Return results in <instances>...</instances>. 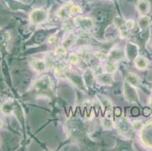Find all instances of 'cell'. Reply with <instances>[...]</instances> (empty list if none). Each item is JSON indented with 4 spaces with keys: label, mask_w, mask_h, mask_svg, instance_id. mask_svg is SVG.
I'll use <instances>...</instances> for the list:
<instances>
[{
    "label": "cell",
    "mask_w": 152,
    "mask_h": 151,
    "mask_svg": "<svg viewBox=\"0 0 152 151\" xmlns=\"http://www.w3.org/2000/svg\"><path fill=\"white\" fill-rule=\"evenodd\" d=\"M140 139L144 146L152 148V123L145 125L141 128Z\"/></svg>",
    "instance_id": "1"
},
{
    "label": "cell",
    "mask_w": 152,
    "mask_h": 151,
    "mask_svg": "<svg viewBox=\"0 0 152 151\" xmlns=\"http://www.w3.org/2000/svg\"><path fill=\"white\" fill-rule=\"evenodd\" d=\"M47 12L43 8H36L29 14V19L32 23L36 25L41 24L47 20Z\"/></svg>",
    "instance_id": "2"
},
{
    "label": "cell",
    "mask_w": 152,
    "mask_h": 151,
    "mask_svg": "<svg viewBox=\"0 0 152 151\" xmlns=\"http://www.w3.org/2000/svg\"><path fill=\"white\" fill-rule=\"evenodd\" d=\"M124 95L126 100L129 103H138L139 95L135 87L129 85L126 81L124 83Z\"/></svg>",
    "instance_id": "3"
},
{
    "label": "cell",
    "mask_w": 152,
    "mask_h": 151,
    "mask_svg": "<svg viewBox=\"0 0 152 151\" xmlns=\"http://www.w3.org/2000/svg\"><path fill=\"white\" fill-rule=\"evenodd\" d=\"M74 23L76 26L83 30H89L94 26L93 19L88 17L77 16L74 19Z\"/></svg>",
    "instance_id": "4"
},
{
    "label": "cell",
    "mask_w": 152,
    "mask_h": 151,
    "mask_svg": "<svg viewBox=\"0 0 152 151\" xmlns=\"http://www.w3.org/2000/svg\"><path fill=\"white\" fill-rule=\"evenodd\" d=\"M51 85H52V81L50 78L48 77H44L36 81L34 88L41 94H45V92L49 91V90L51 89Z\"/></svg>",
    "instance_id": "5"
},
{
    "label": "cell",
    "mask_w": 152,
    "mask_h": 151,
    "mask_svg": "<svg viewBox=\"0 0 152 151\" xmlns=\"http://www.w3.org/2000/svg\"><path fill=\"white\" fill-rule=\"evenodd\" d=\"M125 55L129 61H134L139 56V47L137 45L129 42L126 47Z\"/></svg>",
    "instance_id": "6"
},
{
    "label": "cell",
    "mask_w": 152,
    "mask_h": 151,
    "mask_svg": "<svg viewBox=\"0 0 152 151\" xmlns=\"http://www.w3.org/2000/svg\"><path fill=\"white\" fill-rule=\"evenodd\" d=\"M74 5V2L72 1L66 2L63 6L61 7L58 11L56 13V16L60 19H67V18L70 17V8Z\"/></svg>",
    "instance_id": "7"
},
{
    "label": "cell",
    "mask_w": 152,
    "mask_h": 151,
    "mask_svg": "<svg viewBox=\"0 0 152 151\" xmlns=\"http://www.w3.org/2000/svg\"><path fill=\"white\" fill-rule=\"evenodd\" d=\"M136 8L141 15H147L150 12L151 5L148 0H138Z\"/></svg>",
    "instance_id": "8"
},
{
    "label": "cell",
    "mask_w": 152,
    "mask_h": 151,
    "mask_svg": "<svg viewBox=\"0 0 152 151\" xmlns=\"http://www.w3.org/2000/svg\"><path fill=\"white\" fill-rule=\"evenodd\" d=\"M30 66L31 68L37 73H42L46 70V63L45 61L39 58H36L32 61L30 62Z\"/></svg>",
    "instance_id": "9"
},
{
    "label": "cell",
    "mask_w": 152,
    "mask_h": 151,
    "mask_svg": "<svg viewBox=\"0 0 152 151\" xmlns=\"http://www.w3.org/2000/svg\"><path fill=\"white\" fill-rule=\"evenodd\" d=\"M66 77L67 78H68L72 82L74 83V85L78 86L79 88H82L83 86H86L85 83L83 79H81L80 77L77 73H66Z\"/></svg>",
    "instance_id": "10"
},
{
    "label": "cell",
    "mask_w": 152,
    "mask_h": 151,
    "mask_svg": "<svg viewBox=\"0 0 152 151\" xmlns=\"http://www.w3.org/2000/svg\"><path fill=\"white\" fill-rule=\"evenodd\" d=\"M124 55H125V54L122 50L118 48H114L109 52L108 59L110 58L114 61H119L122 60Z\"/></svg>",
    "instance_id": "11"
},
{
    "label": "cell",
    "mask_w": 152,
    "mask_h": 151,
    "mask_svg": "<svg viewBox=\"0 0 152 151\" xmlns=\"http://www.w3.org/2000/svg\"><path fill=\"white\" fill-rule=\"evenodd\" d=\"M96 80L97 82L104 85H110L114 82V78L112 77V74L107 73H104L103 74L96 77Z\"/></svg>",
    "instance_id": "12"
},
{
    "label": "cell",
    "mask_w": 152,
    "mask_h": 151,
    "mask_svg": "<svg viewBox=\"0 0 152 151\" xmlns=\"http://www.w3.org/2000/svg\"><path fill=\"white\" fill-rule=\"evenodd\" d=\"M126 81L129 83V85L135 87V88H138V87L140 86V78L134 73H127L126 76Z\"/></svg>",
    "instance_id": "13"
},
{
    "label": "cell",
    "mask_w": 152,
    "mask_h": 151,
    "mask_svg": "<svg viewBox=\"0 0 152 151\" xmlns=\"http://www.w3.org/2000/svg\"><path fill=\"white\" fill-rule=\"evenodd\" d=\"M133 61L135 66L139 70H146V69L148 68V61L147 59L143 56L139 55Z\"/></svg>",
    "instance_id": "14"
},
{
    "label": "cell",
    "mask_w": 152,
    "mask_h": 151,
    "mask_svg": "<svg viewBox=\"0 0 152 151\" xmlns=\"http://www.w3.org/2000/svg\"><path fill=\"white\" fill-rule=\"evenodd\" d=\"M138 26L140 30H145L150 26L151 18L148 15H141L138 18Z\"/></svg>",
    "instance_id": "15"
},
{
    "label": "cell",
    "mask_w": 152,
    "mask_h": 151,
    "mask_svg": "<svg viewBox=\"0 0 152 151\" xmlns=\"http://www.w3.org/2000/svg\"><path fill=\"white\" fill-rule=\"evenodd\" d=\"M117 126L119 131H121V133H123V134L128 133L129 130H130V125H129V121L126 119L123 118L118 120Z\"/></svg>",
    "instance_id": "16"
},
{
    "label": "cell",
    "mask_w": 152,
    "mask_h": 151,
    "mask_svg": "<svg viewBox=\"0 0 152 151\" xmlns=\"http://www.w3.org/2000/svg\"><path fill=\"white\" fill-rule=\"evenodd\" d=\"M75 40V35L73 33H70L62 40L61 45L63 47H64V48H69L73 45V44H74Z\"/></svg>",
    "instance_id": "17"
},
{
    "label": "cell",
    "mask_w": 152,
    "mask_h": 151,
    "mask_svg": "<svg viewBox=\"0 0 152 151\" xmlns=\"http://www.w3.org/2000/svg\"><path fill=\"white\" fill-rule=\"evenodd\" d=\"M94 74L92 70H87L83 74V81L86 87H91L94 81Z\"/></svg>",
    "instance_id": "18"
},
{
    "label": "cell",
    "mask_w": 152,
    "mask_h": 151,
    "mask_svg": "<svg viewBox=\"0 0 152 151\" xmlns=\"http://www.w3.org/2000/svg\"><path fill=\"white\" fill-rule=\"evenodd\" d=\"M0 110L4 115H9L13 112V105L10 102H5L1 105Z\"/></svg>",
    "instance_id": "19"
},
{
    "label": "cell",
    "mask_w": 152,
    "mask_h": 151,
    "mask_svg": "<svg viewBox=\"0 0 152 151\" xmlns=\"http://www.w3.org/2000/svg\"><path fill=\"white\" fill-rule=\"evenodd\" d=\"M79 57L82 58L83 60L85 61H89L91 60V54L88 50L85 48H80L78 50Z\"/></svg>",
    "instance_id": "20"
},
{
    "label": "cell",
    "mask_w": 152,
    "mask_h": 151,
    "mask_svg": "<svg viewBox=\"0 0 152 151\" xmlns=\"http://www.w3.org/2000/svg\"><path fill=\"white\" fill-rule=\"evenodd\" d=\"M92 70V72L93 73L94 76L95 77H99V76H100V75L103 74L104 73V68L102 67V65L99 64V63H95V64H94L92 66V70Z\"/></svg>",
    "instance_id": "21"
},
{
    "label": "cell",
    "mask_w": 152,
    "mask_h": 151,
    "mask_svg": "<svg viewBox=\"0 0 152 151\" xmlns=\"http://www.w3.org/2000/svg\"><path fill=\"white\" fill-rule=\"evenodd\" d=\"M117 66L114 62H110V63H106L105 67H104L105 73H109V74H114L117 71Z\"/></svg>",
    "instance_id": "22"
},
{
    "label": "cell",
    "mask_w": 152,
    "mask_h": 151,
    "mask_svg": "<svg viewBox=\"0 0 152 151\" xmlns=\"http://www.w3.org/2000/svg\"><path fill=\"white\" fill-rule=\"evenodd\" d=\"M102 124L103 128L105 130H109L113 126V123H112V119H109L107 117H103L102 119Z\"/></svg>",
    "instance_id": "23"
},
{
    "label": "cell",
    "mask_w": 152,
    "mask_h": 151,
    "mask_svg": "<svg viewBox=\"0 0 152 151\" xmlns=\"http://www.w3.org/2000/svg\"><path fill=\"white\" fill-rule=\"evenodd\" d=\"M55 55L60 58H64L67 55V48L61 46H58L55 49Z\"/></svg>",
    "instance_id": "24"
},
{
    "label": "cell",
    "mask_w": 152,
    "mask_h": 151,
    "mask_svg": "<svg viewBox=\"0 0 152 151\" xmlns=\"http://www.w3.org/2000/svg\"><path fill=\"white\" fill-rule=\"evenodd\" d=\"M94 55H95V58H98L101 61H107L108 60V55H107L106 54H104L103 52H95L94 53Z\"/></svg>",
    "instance_id": "25"
},
{
    "label": "cell",
    "mask_w": 152,
    "mask_h": 151,
    "mask_svg": "<svg viewBox=\"0 0 152 151\" xmlns=\"http://www.w3.org/2000/svg\"><path fill=\"white\" fill-rule=\"evenodd\" d=\"M83 13V10L81 7H80L79 5H74L70 8V15H80V14Z\"/></svg>",
    "instance_id": "26"
},
{
    "label": "cell",
    "mask_w": 152,
    "mask_h": 151,
    "mask_svg": "<svg viewBox=\"0 0 152 151\" xmlns=\"http://www.w3.org/2000/svg\"><path fill=\"white\" fill-rule=\"evenodd\" d=\"M68 61L71 63L77 64V63H78L79 61H80V57H79V55H77V54L75 53H70V55H69Z\"/></svg>",
    "instance_id": "27"
},
{
    "label": "cell",
    "mask_w": 152,
    "mask_h": 151,
    "mask_svg": "<svg viewBox=\"0 0 152 151\" xmlns=\"http://www.w3.org/2000/svg\"><path fill=\"white\" fill-rule=\"evenodd\" d=\"M143 125H144L143 123H142V121H139V120L135 121L132 125V128L135 130H141V128L143 127Z\"/></svg>",
    "instance_id": "28"
},
{
    "label": "cell",
    "mask_w": 152,
    "mask_h": 151,
    "mask_svg": "<svg viewBox=\"0 0 152 151\" xmlns=\"http://www.w3.org/2000/svg\"><path fill=\"white\" fill-rule=\"evenodd\" d=\"M125 26L127 30H132L135 27V22L132 20H127L125 21Z\"/></svg>",
    "instance_id": "29"
},
{
    "label": "cell",
    "mask_w": 152,
    "mask_h": 151,
    "mask_svg": "<svg viewBox=\"0 0 152 151\" xmlns=\"http://www.w3.org/2000/svg\"><path fill=\"white\" fill-rule=\"evenodd\" d=\"M55 41H56V36H55L52 35L49 36V39H48V42L49 44H53L54 42H55Z\"/></svg>",
    "instance_id": "30"
},
{
    "label": "cell",
    "mask_w": 152,
    "mask_h": 151,
    "mask_svg": "<svg viewBox=\"0 0 152 151\" xmlns=\"http://www.w3.org/2000/svg\"><path fill=\"white\" fill-rule=\"evenodd\" d=\"M2 126H3V122H2V120H0V128H2Z\"/></svg>",
    "instance_id": "31"
},
{
    "label": "cell",
    "mask_w": 152,
    "mask_h": 151,
    "mask_svg": "<svg viewBox=\"0 0 152 151\" xmlns=\"http://www.w3.org/2000/svg\"><path fill=\"white\" fill-rule=\"evenodd\" d=\"M149 104L152 105V96L151 97L150 99H149Z\"/></svg>",
    "instance_id": "32"
},
{
    "label": "cell",
    "mask_w": 152,
    "mask_h": 151,
    "mask_svg": "<svg viewBox=\"0 0 152 151\" xmlns=\"http://www.w3.org/2000/svg\"><path fill=\"white\" fill-rule=\"evenodd\" d=\"M149 87H150V88H151V89L152 90V82H151L150 84H149Z\"/></svg>",
    "instance_id": "33"
},
{
    "label": "cell",
    "mask_w": 152,
    "mask_h": 151,
    "mask_svg": "<svg viewBox=\"0 0 152 151\" xmlns=\"http://www.w3.org/2000/svg\"><path fill=\"white\" fill-rule=\"evenodd\" d=\"M151 46H152V43H151Z\"/></svg>",
    "instance_id": "34"
}]
</instances>
